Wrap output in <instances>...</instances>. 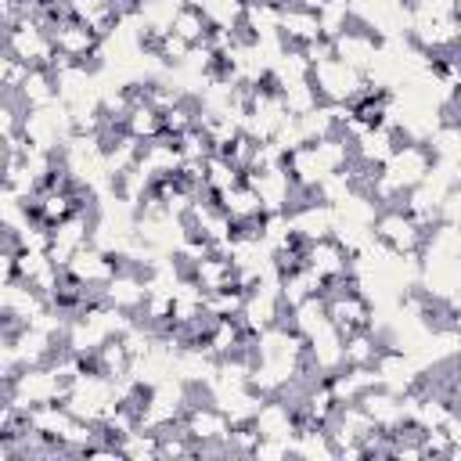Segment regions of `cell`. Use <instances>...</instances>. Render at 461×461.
<instances>
[{
	"instance_id": "obj_1",
	"label": "cell",
	"mask_w": 461,
	"mask_h": 461,
	"mask_svg": "<svg viewBox=\"0 0 461 461\" xmlns=\"http://www.w3.org/2000/svg\"><path fill=\"white\" fill-rule=\"evenodd\" d=\"M436 169V151L429 140H400L393 148V155L378 166L367 194L382 205H400L407 198V191H414L429 173Z\"/></svg>"
},
{
	"instance_id": "obj_2",
	"label": "cell",
	"mask_w": 461,
	"mask_h": 461,
	"mask_svg": "<svg viewBox=\"0 0 461 461\" xmlns=\"http://www.w3.org/2000/svg\"><path fill=\"white\" fill-rule=\"evenodd\" d=\"M324 303H328V321L346 335L375 328V303L364 295V288L357 285V277L324 285Z\"/></svg>"
},
{
	"instance_id": "obj_3",
	"label": "cell",
	"mask_w": 461,
	"mask_h": 461,
	"mask_svg": "<svg viewBox=\"0 0 461 461\" xmlns=\"http://www.w3.org/2000/svg\"><path fill=\"white\" fill-rule=\"evenodd\" d=\"M371 234H375V241H382L385 249H393L400 256H421L429 227L418 216H411L403 205H382L371 223Z\"/></svg>"
},
{
	"instance_id": "obj_4",
	"label": "cell",
	"mask_w": 461,
	"mask_h": 461,
	"mask_svg": "<svg viewBox=\"0 0 461 461\" xmlns=\"http://www.w3.org/2000/svg\"><path fill=\"white\" fill-rule=\"evenodd\" d=\"M4 54H14L29 68H54V61H58L50 29L32 18H18L14 25L4 29Z\"/></svg>"
},
{
	"instance_id": "obj_5",
	"label": "cell",
	"mask_w": 461,
	"mask_h": 461,
	"mask_svg": "<svg viewBox=\"0 0 461 461\" xmlns=\"http://www.w3.org/2000/svg\"><path fill=\"white\" fill-rule=\"evenodd\" d=\"M50 40H54L58 54H61L65 61H72V65H90V68H94V65L101 61L104 40H101L86 22H79L76 14L58 18V22L50 25Z\"/></svg>"
},
{
	"instance_id": "obj_6",
	"label": "cell",
	"mask_w": 461,
	"mask_h": 461,
	"mask_svg": "<svg viewBox=\"0 0 461 461\" xmlns=\"http://www.w3.org/2000/svg\"><path fill=\"white\" fill-rule=\"evenodd\" d=\"M306 267H310L324 285H335V281L353 277V270H357V252H353L342 238L328 234V238H317V241L306 245Z\"/></svg>"
},
{
	"instance_id": "obj_7",
	"label": "cell",
	"mask_w": 461,
	"mask_h": 461,
	"mask_svg": "<svg viewBox=\"0 0 461 461\" xmlns=\"http://www.w3.org/2000/svg\"><path fill=\"white\" fill-rule=\"evenodd\" d=\"M277 36L285 47H295V50H310L313 43L324 40V29H321V14L295 4V0H281L277 4Z\"/></svg>"
},
{
	"instance_id": "obj_8",
	"label": "cell",
	"mask_w": 461,
	"mask_h": 461,
	"mask_svg": "<svg viewBox=\"0 0 461 461\" xmlns=\"http://www.w3.org/2000/svg\"><path fill=\"white\" fill-rule=\"evenodd\" d=\"M331 50L346 61V65H353V68H360L364 76L385 58V43H382V36L378 32H371V29H364V25H349V29H342L335 40H331Z\"/></svg>"
},
{
	"instance_id": "obj_9",
	"label": "cell",
	"mask_w": 461,
	"mask_h": 461,
	"mask_svg": "<svg viewBox=\"0 0 461 461\" xmlns=\"http://www.w3.org/2000/svg\"><path fill=\"white\" fill-rule=\"evenodd\" d=\"M119 267H122V256H115V252H108V249H101V245H83L72 259H68V274L76 277V281H83V285H90V288H104L115 274H119Z\"/></svg>"
},
{
	"instance_id": "obj_10",
	"label": "cell",
	"mask_w": 461,
	"mask_h": 461,
	"mask_svg": "<svg viewBox=\"0 0 461 461\" xmlns=\"http://www.w3.org/2000/svg\"><path fill=\"white\" fill-rule=\"evenodd\" d=\"M187 274L194 277V285H198L205 295L238 285V267H234V259H230L227 252H209V256H202Z\"/></svg>"
},
{
	"instance_id": "obj_11",
	"label": "cell",
	"mask_w": 461,
	"mask_h": 461,
	"mask_svg": "<svg viewBox=\"0 0 461 461\" xmlns=\"http://www.w3.org/2000/svg\"><path fill=\"white\" fill-rule=\"evenodd\" d=\"M122 130L130 133V137H137V140H151V137H158V133H166V122H162V112L144 97V90H140V83H137V97H133V104H130V112L122 115Z\"/></svg>"
},
{
	"instance_id": "obj_12",
	"label": "cell",
	"mask_w": 461,
	"mask_h": 461,
	"mask_svg": "<svg viewBox=\"0 0 461 461\" xmlns=\"http://www.w3.org/2000/svg\"><path fill=\"white\" fill-rule=\"evenodd\" d=\"M212 18L205 14V7L202 4H184V7H176V14H173V29L169 32H176L180 40H187L191 47H205L209 43V36H212Z\"/></svg>"
},
{
	"instance_id": "obj_13",
	"label": "cell",
	"mask_w": 461,
	"mask_h": 461,
	"mask_svg": "<svg viewBox=\"0 0 461 461\" xmlns=\"http://www.w3.org/2000/svg\"><path fill=\"white\" fill-rule=\"evenodd\" d=\"M216 202L223 205V212H227L234 223H245V220H259V216H267V209H263V202H259V194H256V187H252L249 180H241V184L227 187L223 194H216Z\"/></svg>"
},
{
	"instance_id": "obj_14",
	"label": "cell",
	"mask_w": 461,
	"mask_h": 461,
	"mask_svg": "<svg viewBox=\"0 0 461 461\" xmlns=\"http://www.w3.org/2000/svg\"><path fill=\"white\" fill-rule=\"evenodd\" d=\"M22 104L25 108H43V104H54L58 101V76L54 68H29L22 90H18Z\"/></svg>"
},
{
	"instance_id": "obj_15",
	"label": "cell",
	"mask_w": 461,
	"mask_h": 461,
	"mask_svg": "<svg viewBox=\"0 0 461 461\" xmlns=\"http://www.w3.org/2000/svg\"><path fill=\"white\" fill-rule=\"evenodd\" d=\"M245 306V288L234 285V288H223V292H209L205 295V310L212 317H238Z\"/></svg>"
},
{
	"instance_id": "obj_16",
	"label": "cell",
	"mask_w": 461,
	"mask_h": 461,
	"mask_svg": "<svg viewBox=\"0 0 461 461\" xmlns=\"http://www.w3.org/2000/svg\"><path fill=\"white\" fill-rule=\"evenodd\" d=\"M25 76H29V65H25V61H18L14 54H4V68H0L4 94H18V90H22V83H25Z\"/></svg>"
},
{
	"instance_id": "obj_17",
	"label": "cell",
	"mask_w": 461,
	"mask_h": 461,
	"mask_svg": "<svg viewBox=\"0 0 461 461\" xmlns=\"http://www.w3.org/2000/svg\"><path fill=\"white\" fill-rule=\"evenodd\" d=\"M457 47H461V14H457Z\"/></svg>"
},
{
	"instance_id": "obj_18",
	"label": "cell",
	"mask_w": 461,
	"mask_h": 461,
	"mask_svg": "<svg viewBox=\"0 0 461 461\" xmlns=\"http://www.w3.org/2000/svg\"><path fill=\"white\" fill-rule=\"evenodd\" d=\"M403 4H407V7H411V4H418V0H403Z\"/></svg>"
},
{
	"instance_id": "obj_19",
	"label": "cell",
	"mask_w": 461,
	"mask_h": 461,
	"mask_svg": "<svg viewBox=\"0 0 461 461\" xmlns=\"http://www.w3.org/2000/svg\"><path fill=\"white\" fill-rule=\"evenodd\" d=\"M267 4H281V0H267Z\"/></svg>"
}]
</instances>
